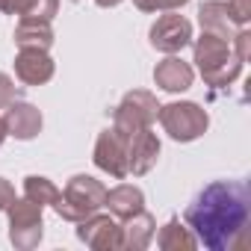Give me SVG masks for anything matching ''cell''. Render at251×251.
<instances>
[{
	"instance_id": "obj_26",
	"label": "cell",
	"mask_w": 251,
	"mask_h": 251,
	"mask_svg": "<svg viewBox=\"0 0 251 251\" xmlns=\"http://www.w3.org/2000/svg\"><path fill=\"white\" fill-rule=\"evenodd\" d=\"M12 201H15V186L6 177H0V210H6Z\"/></svg>"
},
{
	"instance_id": "obj_2",
	"label": "cell",
	"mask_w": 251,
	"mask_h": 251,
	"mask_svg": "<svg viewBox=\"0 0 251 251\" xmlns=\"http://www.w3.org/2000/svg\"><path fill=\"white\" fill-rule=\"evenodd\" d=\"M192 53H195V65L207 86H216V89L230 86L242 71V62L236 59L230 39H222L216 33H201V39H195Z\"/></svg>"
},
{
	"instance_id": "obj_11",
	"label": "cell",
	"mask_w": 251,
	"mask_h": 251,
	"mask_svg": "<svg viewBox=\"0 0 251 251\" xmlns=\"http://www.w3.org/2000/svg\"><path fill=\"white\" fill-rule=\"evenodd\" d=\"M53 59L42 48H21L15 56V74L24 86H42L53 77Z\"/></svg>"
},
{
	"instance_id": "obj_20",
	"label": "cell",
	"mask_w": 251,
	"mask_h": 251,
	"mask_svg": "<svg viewBox=\"0 0 251 251\" xmlns=\"http://www.w3.org/2000/svg\"><path fill=\"white\" fill-rule=\"evenodd\" d=\"M139 12H175L180 6H186L189 0H133Z\"/></svg>"
},
{
	"instance_id": "obj_22",
	"label": "cell",
	"mask_w": 251,
	"mask_h": 251,
	"mask_svg": "<svg viewBox=\"0 0 251 251\" xmlns=\"http://www.w3.org/2000/svg\"><path fill=\"white\" fill-rule=\"evenodd\" d=\"M227 12L236 27H245L251 21V0H227Z\"/></svg>"
},
{
	"instance_id": "obj_16",
	"label": "cell",
	"mask_w": 251,
	"mask_h": 251,
	"mask_svg": "<svg viewBox=\"0 0 251 251\" xmlns=\"http://www.w3.org/2000/svg\"><path fill=\"white\" fill-rule=\"evenodd\" d=\"M15 45L18 48H42V50H48L53 45V27H50V21L21 15V21L15 27Z\"/></svg>"
},
{
	"instance_id": "obj_1",
	"label": "cell",
	"mask_w": 251,
	"mask_h": 251,
	"mask_svg": "<svg viewBox=\"0 0 251 251\" xmlns=\"http://www.w3.org/2000/svg\"><path fill=\"white\" fill-rule=\"evenodd\" d=\"M251 219V192L239 180H216L204 186L186 207V225L210 251H236L245 242Z\"/></svg>"
},
{
	"instance_id": "obj_9",
	"label": "cell",
	"mask_w": 251,
	"mask_h": 251,
	"mask_svg": "<svg viewBox=\"0 0 251 251\" xmlns=\"http://www.w3.org/2000/svg\"><path fill=\"white\" fill-rule=\"evenodd\" d=\"M77 239L86 242L89 248H98V251H112V248H121V225L112 219V216H100V213H92L86 216L83 222H77Z\"/></svg>"
},
{
	"instance_id": "obj_18",
	"label": "cell",
	"mask_w": 251,
	"mask_h": 251,
	"mask_svg": "<svg viewBox=\"0 0 251 251\" xmlns=\"http://www.w3.org/2000/svg\"><path fill=\"white\" fill-rule=\"evenodd\" d=\"M157 245H160L163 251H192V248H198V239H195V233H192L189 227H183L177 219H169V222L160 227V233H157Z\"/></svg>"
},
{
	"instance_id": "obj_4",
	"label": "cell",
	"mask_w": 251,
	"mask_h": 251,
	"mask_svg": "<svg viewBox=\"0 0 251 251\" xmlns=\"http://www.w3.org/2000/svg\"><path fill=\"white\" fill-rule=\"evenodd\" d=\"M163 130L175 139V142H195L198 136L207 133L210 127V115L204 106H198L195 100H175L160 106L157 112Z\"/></svg>"
},
{
	"instance_id": "obj_10",
	"label": "cell",
	"mask_w": 251,
	"mask_h": 251,
	"mask_svg": "<svg viewBox=\"0 0 251 251\" xmlns=\"http://www.w3.org/2000/svg\"><path fill=\"white\" fill-rule=\"evenodd\" d=\"M160 157V139L151 127L127 133V175H148Z\"/></svg>"
},
{
	"instance_id": "obj_27",
	"label": "cell",
	"mask_w": 251,
	"mask_h": 251,
	"mask_svg": "<svg viewBox=\"0 0 251 251\" xmlns=\"http://www.w3.org/2000/svg\"><path fill=\"white\" fill-rule=\"evenodd\" d=\"M95 3L100 6V9H112V6H118L121 0H95Z\"/></svg>"
},
{
	"instance_id": "obj_3",
	"label": "cell",
	"mask_w": 251,
	"mask_h": 251,
	"mask_svg": "<svg viewBox=\"0 0 251 251\" xmlns=\"http://www.w3.org/2000/svg\"><path fill=\"white\" fill-rule=\"evenodd\" d=\"M103 198H106V186L100 180H95L89 175H74L65 183V189L56 195L53 210L65 222H83L86 216H92L103 207Z\"/></svg>"
},
{
	"instance_id": "obj_24",
	"label": "cell",
	"mask_w": 251,
	"mask_h": 251,
	"mask_svg": "<svg viewBox=\"0 0 251 251\" xmlns=\"http://www.w3.org/2000/svg\"><path fill=\"white\" fill-rule=\"evenodd\" d=\"M248 42H251V33L242 27V30L233 36V45H230V48H233V53H236V59H239L242 65L248 62Z\"/></svg>"
},
{
	"instance_id": "obj_12",
	"label": "cell",
	"mask_w": 251,
	"mask_h": 251,
	"mask_svg": "<svg viewBox=\"0 0 251 251\" xmlns=\"http://www.w3.org/2000/svg\"><path fill=\"white\" fill-rule=\"evenodd\" d=\"M3 121H6V133L21 142H30L42 133V112L27 100H12L6 106Z\"/></svg>"
},
{
	"instance_id": "obj_21",
	"label": "cell",
	"mask_w": 251,
	"mask_h": 251,
	"mask_svg": "<svg viewBox=\"0 0 251 251\" xmlns=\"http://www.w3.org/2000/svg\"><path fill=\"white\" fill-rule=\"evenodd\" d=\"M56 12H59V0H33L27 9L30 18H45V21H53Z\"/></svg>"
},
{
	"instance_id": "obj_28",
	"label": "cell",
	"mask_w": 251,
	"mask_h": 251,
	"mask_svg": "<svg viewBox=\"0 0 251 251\" xmlns=\"http://www.w3.org/2000/svg\"><path fill=\"white\" fill-rule=\"evenodd\" d=\"M9 133H6V121L3 118H0V145H3V139H6Z\"/></svg>"
},
{
	"instance_id": "obj_8",
	"label": "cell",
	"mask_w": 251,
	"mask_h": 251,
	"mask_svg": "<svg viewBox=\"0 0 251 251\" xmlns=\"http://www.w3.org/2000/svg\"><path fill=\"white\" fill-rule=\"evenodd\" d=\"M189 42H192V24H189L183 15L169 12V15L157 18L154 27H151V45H154L157 50L169 53V56H172V53H180Z\"/></svg>"
},
{
	"instance_id": "obj_5",
	"label": "cell",
	"mask_w": 251,
	"mask_h": 251,
	"mask_svg": "<svg viewBox=\"0 0 251 251\" xmlns=\"http://www.w3.org/2000/svg\"><path fill=\"white\" fill-rule=\"evenodd\" d=\"M157 112H160V103L151 92L145 89H133L121 98V103L115 106L112 112V127L118 133H133V130H142V127H151L157 121Z\"/></svg>"
},
{
	"instance_id": "obj_14",
	"label": "cell",
	"mask_w": 251,
	"mask_h": 251,
	"mask_svg": "<svg viewBox=\"0 0 251 251\" xmlns=\"http://www.w3.org/2000/svg\"><path fill=\"white\" fill-rule=\"evenodd\" d=\"M154 233H157L154 216H151L148 210H139V213H133L130 219H124V225H121V248L142 251V248L151 245Z\"/></svg>"
},
{
	"instance_id": "obj_6",
	"label": "cell",
	"mask_w": 251,
	"mask_h": 251,
	"mask_svg": "<svg viewBox=\"0 0 251 251\" xmlns=\"http://www.w3.org/2000/svg\"><path fill=\"white\" fill-rule=\"evenodd\" d=\"M9 242L21 251H30L42 242L45 233V222H42V204L30 201V198H15L9 207Z\"/></svg>"
},
{
	"instance_id": "obj_17",
	"label": "cell",
	"mask_w": 251,
	"mask_h": 251,
	"mask_svg": "<svg viewBox=\"0 0 251 251\" xmlns=\"http://www.w3.org/2000/svg\"><path fill=\"white\" fill-rule=\"evenodd\" d=\"M198 24L204 33H216L222 39H233V27H236L227 12V3H222V0H207L198 9Z\"/></svg>"
},
{
	"instance_id": "obj_15",
	"label": "cell",
	"mask_w": 251,
	"mask_h": 251,
	"mask_svg": "<svg viewBox=\"0 0 251 251\" xmlns=\"http://www.w3.org/2000/svg\"><path fill=\"white\" fill-rule=\"evenodd\" d=\"M103 207H109V213L115 219H130L133 213L145 210V192L133 183H118V186L106 189Z\"/></svg>"
},
{
	"instance_id": "obj_7",
	"label": "cell",
	"mask_w": 251,
	"mask_h": 251,
	"mask_svg": "<svg viewBox=\"0 0 251 251\" xmlns=\"http://www.w3.org/2000/svg\"><path fill=\"white\" fill-rule=\"evenodd\" d=\"M95 166L100 172H106L109 177L115 180H124L127 177V136L118 133L115 127L103 130L95 142V154H92Z\"/></svg>"
},
{
	"instance_id": "obj_13",
	"label": "cell",
	"mask_w": 251,
	"mask_h": 251,
	"mask_svg": "<svg viewBox=\"0 0 251 251\" xmlns=\"http://www.w3.org/2000/svg\"><path fill=\"white\" fill-rule=\"evenodd\" d=\"M192 65L189 62H183L180 56H166L163 62H157V68H154V83L163 89V92H172V95H177V92H186L189 86H192Z\"/></svg>"
},
{
	"instance_id": "obj_25",
	"label": "cell",
	"mask_w": 251,
	"mask_h": 251,
	"mask_svg": "<svg viewBox=\"0 0 251 251\" xmlns=\"http://www.w3.org/2000/svg\"><path fill=\"white\" fill-rule=\"evenodd\" d=\"M33 0H0V12L6 15H27Z\"/></svg>"
},
{
	"instance_id": "obj_23",
	"label": "cell",
	"mask_w": 251,
	"mask_h": 251,
	"mask_svg": "<svg viewBox=\"0 0 251 251\" xmlns=\"http://www.w3.org/2000/svg\"><path fill=\"white\" fill-rule=\"evenodd\" d=\"M12 100H18V86L12 83V77H9V74L0 71V109H6Z\"/></svg>"
},
{
	"instance_id": "obj_19",
	"label": "cell",
	"mask_w": 251,
	"mask_h": 251,
	"mask_svg": "<svg viewBox=\"0 0 251 251\" xmlns=\"http://www.w3.org/2000/svg\"><path fill=\"white\" fill-rule=\"evenodd\" d=\"M56 195H59V189H56V183H53V180H48V177H39V175H30V177H24V198L36 201V204H42V207H48V204L53 207Z\"/></svg>"
}]
</instances>
